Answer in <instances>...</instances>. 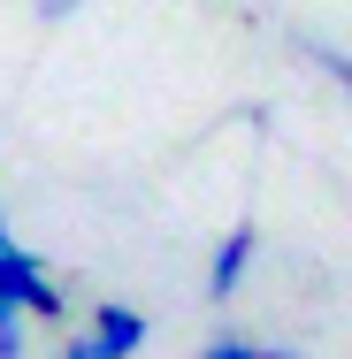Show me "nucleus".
<instances>
[{
  "instance_id": "5",
  "label": "nucleus",
  "mask_w": 352,
  "mask_h": 359,
  "mask_svg": "<svg viewBox=\"0 0 352 359\" xmlns=\"http://www.w3.org/2000/svg\"><path fill=\"white\" fill-rule=\"evenodd\" d=\"M306 54H314V69H322V76L352 100V54H337V46H306Z\"/></svg>"
},
{
  "instance_id": "10",
  "label": "nucleus",
  "mask_w": 352,
  "mask_h": 359,
  "mask_svg": "<svg viewBox=\"0 0 352 359\" xmlns=\"http://www.w3.org/2000/svg\"><path fill=\"white\" fill-rule=\"evenodd\" d=\"M0 237H8V222H0Z\"/></svg>"
},
{
  "instance_id": "7",
  "label": "nucleus",
  "mask_w": 352,
  "mask_h": 359,
  "mask_svg": "<svg viewBox=\"0 0 352 359\" xmlns=\"http://www.w3.org/2000/svg\"><path fill=\"white\" fill-rule=\"evenodd\" d=\"M31 8H39V15H46V23H62V15H77V8H84V0H31Z\"/></svg>"
},
{
  "instance_id": "8",
  "label": "nucleus",
  "mask_w": 352,
  "mask_h": 359,
  "mask_svg": "<svg viewBox=\"0 0 352 359\" xmlns=\"http://www.w3.org/2000/svg\"><path fill=\"white\" fill-rule=\"evenodd\" d=\"M253 359H306V352H291V344H253Z\"/></svg>"
},
{
  "instance_id": "2",
  "label": "nucleus",
  "mask_w": 352,
  "mask_h": 359,
  "mask_svg": "<svg viewBox=\"0 0 352 359\" xmlns=\"http://www.w3.org/2000/svg\"><path fill=\"white\" fill-rule=\"evenodd\" d=\"M84 344H92V359H138L145 352V313L123 306V298H100L92 321H84Z\"/></svg>"
},
{
  "instance_id": "1",
  "label": "nucleus",
  "mask_w": 352,
  "mask_h": 359,
  "mask_svg": "<svg viewBox=\"0 0 352 359\" xmlns=\"http://www.w3.org/2000/svg\"><path fill=\"white\" fill-rule=\"evenodd\" d=\"M0 306H15V313L39 321V329H62V321H70V298L54 283V268H46L31 245H15V237H0Z\"/></svg>"
},
{
  "instance_id": "4",
  "label": "nucleus",
  "mask_w": 352,
  "mask_h": 359,
  "mask_svg": "<svg viewBox=\"0 0 352 359\" xmlns=\"http://www.w3.org/2000/svg\"><path fill=\"white\" fill-rule=\"evenodd\" d=\"M0 359H31V321L15 306H0Z\"/></svg>"
},
{
  "instance_id": "9",
  "label": "nucleus",
  "mask_w": 352,
  "mask_h": 359,
  "mask_svg": "<svg viewBox=\"0 0 352 359\" xmlns=\"http://www.w3.org/2000/svg\"><path fill=\"white\" fill-rule=\"evenodd\" d=\"M54 359H92V344H84V337H70V344H62Z\"/></svg>"
},
{
  "instance_id": "3",
  "label": "nucleus",
  "mask_w": 352,
  "mask_h": 359,
  "mask_svg": "<svg viewBox=\"0 0 352 359\" xmlns=\"http://www.w3.org/2000/svg\"><path fill=\"white\" fill-rule=\"evenodd\" d=\"M253 252H261V229H253V222H230V229H222V245H214V260H207V298H214V306H230V298L245 290Z\"/></svg>"
},
{
  "instance_id": "6",
  "label": "nucleus",
  "mask_w": 352,
  "mask_h": 359,
  "mask_svg": "<svg viewBox=\"0 0 352 359\" xmlns=\"http://www.w3.org/2000/svg\"><path fill=\"white\" fill-rule=\"evenodd\" d=\"M200 359H253V344H245V337H207Z\"/></svg>"
}]
</instances>
